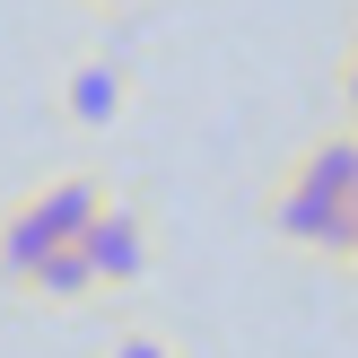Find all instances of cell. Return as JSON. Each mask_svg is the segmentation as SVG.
Here are the masks:
<instances>
[{"mask_svg":"<svg viewBox=\"0 0 358 358\" xmlns=\"http://www.w3.org/2000/svg\"><path fill=\"white\" fill-rule=\"evenodd\" d=\"M271 236H280V245H297V254L341 262V254H350V236H358V201H341V192H324V184H306V175L289 166V184L271 192Z\"/></svg>","mask_w":358,"mask_h":358,"instance_id":"cell-1","label":"cell"},{"mask_svg":"<svg viewBox=\"0 0 358 358\" xmlns=\"http://www.w3.org/2000/svg\"><path fill=\"white\" fill-rule=\"evenodd\" d=\"M70 245L87 254L96 289H131V280L149 271V219H140V210H122V201H105V210H96V219H87Z\"/></svg>","mask_w":358,"mask_h":358,"instance_id":"cell-2","label":"cell"},{"mask_svg":"<svg viewBox=\"0 0 358 358\" xmlns=\"http://www.w3.org/2000/svg\"><path fill=\"white\" fill-rule=\"evenodd\" d=\"M122 105H131V70L114 62V52H96V62H79L62 79V114L79 122V131H105V122H122Z\"/></svg>","mask_w":358,"mask_h":358,"instance_id":"cell-3","label":"cell"},{"mask_svg":"<svg viewBox=\"0 0 358 358\" xmlns=\"http://www.w3.org/2000/svg\"><path fill=\"white\" fill-rule=\"evenodd\" d=\"M27 210H35V219H44L52 236L70 245V236H79V227H87V219H96V210H105V192L87 184V175H62V184H44V192H35Z\"/></svg>","mask_w":358,"mask_h":358,"instance_id":"cell-4","label":"cell"},{"mask_svg":"<svg viewBox=\"0 0 358 358\" xmlns=\"http://www.w3.org/2000/svg\"><path fill=\"white\" fill-rule=\"evenodd\" d=\"M52 245H62V236H52V227L35 219L27 201H17L9 219H0V280H17V289H27V271H35V262L52 254Z\"/></svg>","mask_w":358,"mask_h":358,"instance_id":"cell-5","label":"cell"},{"mask_svg":"<svg viewBox=\"0 0 358 358\" xmlns=\"http://www.w3.org/2000/svg\"><path fill=\"white\" fill-rule=\"evenodd\" d=\"M27 289L44 297V306H70V297H87V289H96V271H87V254H79V245H52V254L27 271Z\"/></svg>","mask_w":358,"mask_h":358,"instance_id":"cell-6","label":"cell"},{"mask_svg":"<svg viewBox=\"0 0 358 358\" xmlns=\"http://www.w3.org/2000/svg\"><path fill=\"white\" fill-rule=\"evenodd\" d=\"M105 358H175L157 332H122V341H105Z\"/></svg>","mask_w":358,"mask_h":358,"instance_id":"cell-7","label":"cell"},{"mask_svg":"<svg viewBox=\"0 0 358 358\" xmlns=\"http://www.w3.org/2000/svg\"><path fill=\"white\" fill-rule=\"evenodd\" d=\"M341 96H350V114H358V52L341 62Z\"/></svg>","mask_w":358,"mask_h":358,"instance_id":"cell-8","label":"cell"},{"mask_svg":"<svg viewBox=\"0 0 358 358\" xmlns=\"http://www.w3.org/2000/svg\"><path fill=\"white\" fill-rule=\"evenodd\" d=\"M341 262H350V271H358V236H350V254H341Z\"/></svg>","mask_w":358,"mask_h":358,"instance_id":"cell-9","label":"cell"},{"mask_svg":"<svg viewBox=\"0 0 358 358\" xmlns=\"http://www.w3.org/2000/svg\"><path fill=\"white\" fill-rule=\"evenodd\" d=\"M96 9H122V0H96Z\"/></svg>","mask_w":358,"mask_h":358,"instance_id":"cell-10","label":"cell"}]
</instances>
